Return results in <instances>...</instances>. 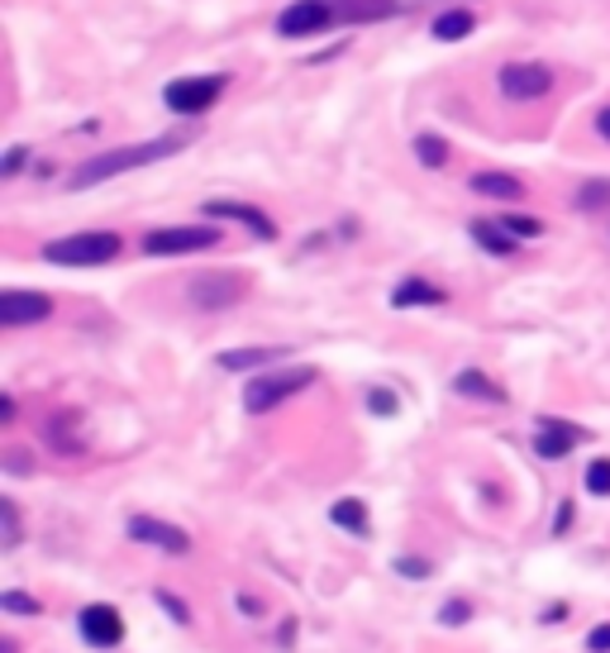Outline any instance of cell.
Wrapping results in <instances>:
<instances>
[{"label":"cell","instance_id":"cell-1","mask_svg":"<svg viewBox=\"0 0 610 653\" xmlns=\"http://www.w3.org/2000/svg\"><path fill=\"white\" fill-rule=\"evenodd\" d=\"M187 149V139L181 134H167V139H153V143H129V149H115V153H100V158H91L82 163L76 173L68 177V187L72 191H86V187H96V181H110V177H120V173H134V167H144V163H163V158H172V153Z\"/></svg>","mask_w":610,"mask_h":653},{"label":"cell","instance_id":"cell-2","mask_svg":"<svg viewBox=\"0 0 610 653\" xmlns=\"http://www.w3.org/2000/svg\"><path fill=\"white\" fill-rule=\"evenodd\" d=\"M44 258L58 268H100L110 258H120V234L91 229V234H68V239L44 244Z\"/></svg>","mask_w":610,"mask_h":653},{"label":"cell","instance_id":"cell-3","mask_svg":"<svg viewBox=\"0 0 610 653\" xmlns=\"http://www.w3.org/2000/svg\"><path fill=\"white\" fill-rule=\"evenodd\" d=\"M310 382H315V368H282V372H263V377H253V382L243 387V406H249L253 415H267V411H277L282 401H291L296 391H306Z\"/></svg>","mask_w":610,"mask_h":653},{"label":"cell","instance_id":"cell-4","mask_svg":"<svg viewBox=\"0 0 610 653\" xmlns=\"http://www.w3.org/2000/svg\"><path fill=\"white\" fill-rule=\"evenodd\" d=\"M225 86H229L225 72H211V76H177V82H167V91H163V106L172 110V115H201L205 106H215Z\"/></svg>","mask_w":610,"mask_h":653},{"label":"cell","instance_id":"cell-5","mask_svg":"<svg viewBox=\"0 0 610 653\" xmlns=\"http://www.w3.org/2000/svg\"><path fill=\"white\" fill-rule=\"evenodd\" d=\"M219 244L215 225H172V229H153L144 239L148 258H177V253H205Z\"/></svg>","mask_w":610,"mask_h":653},{"label":"cell","instance_id":"cell-6","mask_svg":"<svg viewBox=\"0 0 610 653\" xmlns=\"http://www.w3.org/2000/svg\"><path fill=\"white\" fill-rule=\"evenodd\" d=\"M501 91L511 100H539L553 91V72L543 62H505L501 68Z\"/></svg>","mask_w":610,"mask_h":653},{"label":"cell","instance_id":"cell-7","mask_svg":"<svg viewBox=\"0 0 610 653\" xmlns=\"http://www.w3.org/2000/svg\"><path fill=\"white\" fill-rule=\"evenodd\" d=\"M243 292H249V282L239 277V272H205V277L191 282V306L201 310H225L234 306Z\"/></svg>","mask_w":610,"mask_h":653},{"label":"cell","instance_id":"cell-8","mask_svg":"<svg viewBox=\"0 0 610 653\" xmlns=\"http://www.w3.org/2000/svg\"><path fill=\"white\" fill-rule=\"evenodd\" d=\"M330 20H334V5H330V0H291V5L277 15V34L306 38V34H320Z\"/></svg>","mask_w":610,"mask_h":653},{"label":"cell","instance_id":"cell-9","mask_svg":"<svg viewBox=\"0 0 610 653\" xmlns=\"http://www.w3.org/2000/svg\"><path fill=\"white\" fill-rule=\"evenodd\" d=\"M53 316V300L44 292H0V324H34Z\"/></svg>","mask_w":610,"mask_h":653},{"label":"cell","instance_id":"cell-10","mask_svg":"<svg viewBox=\"0 0 610 653\" xmlns=\"http://www.w3.org/2000/svg\"><path fill=\"white\" fill-rule=\"evenodd\" d=\"M129 539L153 544V548H167V554H187V548H191L187 530L167 525V520H153V515H134V520H129Z\"/></svg>","mask_w":610,"mask_h":653},{"label":"cell","instance_id":"cell-11","mask_svg":"<svg viewBox=\"0 0 610 653\" xmlns=\"http://www.w3.org/2000/svg\"><path fill=\"white\" fill-rule=\"evenodd\" d=\"M76 625H82L86 644H96V649H110V644H120L124 639V620H120V610L115 606H86Z\"/></svg>","mask_w":610,"mask_h":653},{"label":"cell","instance_id":"cell-12","mask_svg":"<svg viewBox=\"0 0 610 653\" xmlns=\"http://www.w3.org/2000/svg\"><path fill=\"white\" fill-rule=\"evenodd\" d=\"M582 439V429L577 425H567V420H553V415H543L539 429H535V453L539 459H563V453H573V443Z\"/></svg>","mask_w":610,"mask_h":653},{"label":"cell","instance_id":"cell-13","mask_svg":"<svg viewBox=\"0 0 610 653\" xmlns=\"http://www.w3.org/2000/svg\"><path fill=\"white\" fill-rule=\"evenodd\" d=\"M211 219H239V225L253 229V239H277V225L258 211V205H243V201H205L201 205Z\"/></svg>","mask_w":610,"mask_h":653},{"label":"cell","instance_id":"cell-14","mask_svg":"<svg viewBox=\"0 0 610 653\" xmlns=\"http://www.w3.org/2000/svg\"><path fill=\"white\" fill-rule=\"evenodd\" d=\"M444 292H439V286L434 282H424V277H406V282H400L396 286V292H392V306L396 310H406V306H444Z\"/></svg>","mask_w":610,"mask_h":653},{"label":"cell","instance_id":"cell-15","mask_svg":"<svg viewBox=\"0 0 610 653\" xmlns=\"http://www.w3.org/2000/svg\"><path fill=\"white\" fill-rule=\"evenodd\" d=\"M287 348H229V354H219L215 363L225 372H243V368H267V363H277Z\"/></svg>","mask_w":610,"mask_h":653},{"label":"cell","instance_id":"cell-16","mask_svg":"<svg viewBox=\"0 0 610 653\" xmlns=\"http://www.w3.org/2000/svg\"><path fill=\"white\" fill-rule=\"evenodd\" d=\"M473 191L477 195H491V201H521V195H525V187L511 173H477L473 177Z\"/></svg>","mask_w":610,"mask_h":653},{"label":"cell","instance_id":"cell-17","mask_svg":"<svg viewBox=\"0 0 610 653\" xmlns=\"http://www.w3.org/2000/svg\"><path fill=\"white\" fill-rule=\"evenodd\" d=\"M453 391H463V396H477V401H497V406L505 401V391L491 382L487 372H477V368H467V372L453 377Z\"/></svg>","mask_w":610,"mask_h":653},{"label":"cell","instance_id":"cell-18","mask_svg":"<svg viewBox=\"0 0 610 653\" xmlns=\"http://www.w3.org/2000/svg\"><path fill=\"white\" fill-rule=\"evenodd\" d=\"M473 239L487 248V253H497V258H505V253H515V239L501 229V219H473Z\"/></svg>","mask_w":610,"mask_h":653},{"label":"cell","instance_id":"cell-19","mask_svg":"<svg viewBox=\"0 0 610 653\" xmlns=\"http://www.w3.org/2000/svg\"><path fill=\"white\" fill-rule=\"evenodd\" d=\"M330 5H339L334 15H344V20H382V15H392L396 10V0H330Z\"/></svg>","mask_w":610,"mask_h":653},{"label":"cell","instance_id":"cell-20","mask_svg":"<svg viewBox=\"0 0 610 653\" xmlns=\"http://www.w3.org/2000/svg\"><path fill=\"white\" fill-rule=\"evenodd\" d=\"M330 515H334V525H344L348 534H368V506L354 501V496L334 501V506H330Z\"/></svg>","mask_w":610,"mask_h":653},{"label":"cell","instance_id":"cell-21","mask_svg":"<svg viewBox=\"0 0 610 653\" xmlns=\"http://www.w3.org/2000/svg\"><path fill=\"white\" fill-rule=\"evenodd\" d=\"M473 34V10H448V15L434 20V38L439 44H458V38Z\"/></svg>","mask_w":610,"mask_h":653},{"label":"cell","instance_id":"cell-22","mask_svg":"<svg viewBox=\"0 0 610 653\" xmlns=\"http://www.w3.org/2000/svg\"><path fill=\"white\" fill-rule=\"evenodd\" d=\"M415 158H420L424 167H444L448 163V143L439 134H420L415 139Z\"/></svg>","mask_w":610,"mask_h":653},{"label":"cell","instance_id":"cell-23","mask_svg":"<svg viewBox=\"0 0 610 653\" xmlns=\"http://www.w3.org/2000/svg\"><path fill=\"white\" fill-rule=\"evenodd\" d=\"M577 205H582V211H601V205H610V177L582 181V191H577Z\"/></svg>","mask_w":610,"mask_h":653},{"label":"cell","instance_id":"cell-24","mask_svg":"<svg viewBox=\"0 0 610 653\" xmlns=\"http://www.w3.org/2000/svg\"><path fill=\"white\" fill-rule=\"evenodd\" d=\"M0 530H5V534H0V544H5V548L20 544V511H15V501H10V496L0 501Z\"/></svg>","mask_w":610,"mask_h":653},{"label":"cell","instance_id":"cell-25","mask_svg":"<svg viewBox=\"0 0 610 653\" xmlns=\"http://www.w3.org/2000/svg\"><path fill=\"white\" fill-rule=\"evenodd\" d=\"M501 229L505 234H521V239H539V234H543V225H539L535 215H501Z\"/></svg>","mask_w":610,"mask_h":653},{"label":"cell","instance_id":"cell-26","mask_svg":"<svg viewBox=\"0 0 610 653\" xmlns=\"http://www.w3.org/2000/svg\"><path fill=\"white\" fill-rule=\"evenodd\" d=\"M0 606H5L10 616H38V610H44L34 596H24V592H0Z\"/></svg>","mask_w":610,"mask_h":653},{"label":"cell","instance_id":"cell-27","mask_svg":"<svg viewBox=\"0 0 610 653\" xmlns=\"http://www.w3.org/2000/svg\"><path fill=\"white\" fill-rule=\"evenodd\" d=\"M587 491L591 496H610V459H596L587 467Z\"/></svg>","mask_w":610,"mask_h":653},{"label":"cell","instance_id":"cell-28","mask_svg":"<svg viewBox=\"0 0 610 653\" xmlns=\"http://www.w3.org/2000/svg\"><path fill=\"white\" fill-rule=\"evenodd\" d=\"M463 620H473V606H467V601H444L439 625H463Z\"/></svg>","mask_w":610,"mask_h":653},{"label":"cell","instance_id":"cell-29","mask_svg":"<svg viewBox=\"0 0 610 653\" xmlns=\"http://www.w3.org/2000/svg\"><path fill=\"white\" fill-rule=\"evenodd\" d=\"M396 572H400V578H420V582H424L434 568L424 563V558H396Z\"/></svg>","mask_w":610,"mask_h":653},{"label":"cell","instance_id":"cell-30","mask_svg":"<svg viewBox=\"0 0 610 653\" xmlns=\"http://www.w3.org/2000/svg\"><path fill=\"white\" fill-rule=\"evenodd\" d=\"M24 163H29V149H24V143H15V149L5 153V163H0V177H15Z\"/></svg>","mask_w":610,"mask_h":653},{"label":"cell","instance_id":"cell-31","mask_svg":"<svg viewBox=\"0 0 610 653\" xmlns=\"http://www.w3.org/2000/svg\"><path fill=\"white\" fill-rule=\"evenodd\" d=\"M368 406L378 411V415H396V396H392V391H382V387H378V391L368 396Z\"/></svg>","mask_w":610,"mask_h":653},{"label":"cell","instance_id":"cell-32","mask_svg":"<svg viewBox=\"0 0 610 653\" xmlns=\"http://www.w3.org/2000/svg\"><path fill=\"white\" fill-rule=\"evenodd\" d=\"M158 601H163V606H167V616H172V620H181V625H187V620H191V610H187V606H181V601H177L172 592H158Z\"/></svg>","mask_w":610,"mask_h":653},{"label":"cell","instance_id":"cell-33","mask_svg":"<svg viewBox=\"0 0 610 653\" xmlns=\"http://www.w3.org/2000/svg\"><path fill=\"white\" fill-rule=\"evenodd\" d=\"M587 649L591 653H610V625H596V630L587 634Z\"/></svg>","mask_w":610,"mask_h":653},{"label":"cell","instance_id":"cell-34","mask_svg":"<svg viewBox=\"0 0 610 653\" xmlns=\"http://www.w3.org/2000/svg\"><path fill=\"white\" fill-rule=\"evenodd\" d=\"M0 420H15V396H0Z\"/></svg>","mask_w":610,"mask_h":653},{"label":"cell","instance_id":"cell-35","mask_svg":"<svg viewBox=\"0 0 610 653\" xmlns=\"http://www.w3.org/2000/svg\"><path fill=\"white\" fill-rule=\"evenodd\" d=\"M567 525H573V506H558V534H563Z\"/></svg>","mask_w":610,"mask_h":653},{"label":"cell","instance_id":"cell-36","mask_svg":"<svg viewBox=\"0 0 610 653\" xmlns=\"http://www.w3.org/2000/svg\"><path fill=\"white\" fill-rule=\"evenodd\" d=\"M596 129H601V139H606V143H610V106H606V110H601V115H596Z\"/></svg>","mask_w":610,"mask_h":653},{"label":"cell","instance_id":"cell-37","mask_svg":"<svg viewBox=\"0 0 610 653\" xmlns=\"http://www.w3.org/2000/svg\"><path fill=\"white\" fill-rule=\"evenodd\" d=\"M0 653H15V639H0Z\"/></svg>","mask_w":610,"mask_h":653}]
</instances>
